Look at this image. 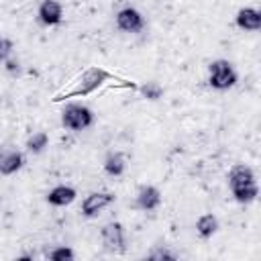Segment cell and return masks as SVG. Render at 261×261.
<instances>
[{
	"label": "cell",
	"mask_w": 261,
	"mask_h": 261,
	"mask_svg": "<svg viewBox=\"0 0 261 261\" xmlns=\"http://www.w3.org/2000/svg\"><path fill=\"white\" fill-rule=\"evenodd\" d=\"M114 80V73H110L108 69L104 67H98V65H92L88 67L86 71H82V75L73 82V86L63 92V94H57L53 98V102H65V100H71V98H84L92 92H96L104 82H110Z\"/></svg>",
	"instance_id": "obj_1"
},
{
	"label": "cell",
	"mask_w": 261,
	"mask_h": 261,
	"mask_svg": "<svg viewBox=\"0 0 261 261\" xmlns=\"http://www.w3.org/2000/svg\"><path fill=\"white\" fill-rule=\"evenodd\" d=\"M228 186H230L232 198L239 204H251L253 200H257L259 186L255 179V171L249 165H243V163L232 165V169L228 171Z\"/></svg>",
	"instance_id": "obj_2"
},
{
	"label": "cell",
	"mask_w": 261,
	"mask_h": 261,
	"mask_svg": "<svg viewBox=\"0 0 261 261\" xmlns=\"http://www.w3.org/2000/svg\"><path fill=\"white\" fill-rule=\"evenodd\" d=\"M61 124L67 130H73V133L86 130V128H90L94 124V112H92V108H88L84 104L69 102L61 110Z\"/></svg>",
	"instance_id": "obj_3"
},
{
	"label": "cell",
	"mask_w": 261,
	"mask_h": 261,
	"mask_svg": "<svg viewBox=\"0 0 261 261\" xmlns=\"http://www.w3.org/2000/svg\"><path fill=\"white\" fill-rule=\"evenodd\" d=\"M239 82V73L232 67L230 61L226 59H214L208 65V86L214 90H228L232 86H237Z\"/></svg>",
	"instance_id": "obj_4"
},
{
	"label": "cell",
	"mask_w": 261,
	"mask_h": 261,
	"mask_svg": "<svg viewBox=\"0 0 261 261\" xmlns=\"http://www.w3.org/2000/svg\"><path fill=\"white\" fill-rule=\"evenodd\" d=\"M100 239H102V245L108 253H114V255H122L126 251V237H124V226L118 222V220H110L102 226L100 230Z\"/></svg>",
	"instance_id": "obj_5"
},
{
	"label": "cell",
	"mask_w": 261,
	"mask_h": 261,
	"mask_svg": "<svg viewBox=\"0 0 261 261\" xmlns=\"http://www.w3.org/2000/svg\"><path fill=\"white\" fill-rule=\"evenodd\" d=\"M114 200H116V196H114L112 192H90V194L82 200V216L94 218V216H98L104 208H108Z\"/></svg>",
	"instance_id": "obj_6"
},
{
	"label": "cell",
	"mask_w": 261,
	"mask_h": 261,
	"mask_svg": "<svg viewBox=\"0 0 261 261\" xmlns=\"http://www.w3.org/2000/svg\"><path fill=\"white\" fill-rule=\"evenodd\" d=\"M116 27L120 31H124V33H139V31L145 29V18H143V14L137 8L126 6V8L118 10V14H116Z\"/></svg>",
	"instance_id": "obj_7"
},
{
	"label": "cell",
	"mask_w": 261,
	"mask_h": 261,
	"mask_svg": "<svg viewBox=\"0 0 261 261\" xmlns=\"http://www.w3.org/2000/svg\"><path fill=\"white\" fill-rule=\"evenodd\" d=\"M37 18L45 27H55L63 20V6L57 0H43L37 10Z\"/></svg>",
	"instance_id": "obj_8"
},
{
	"label": "cell",
	"mask_w": 261,
	"mask_h": 261,
	"mask_svg": "<svg viewBox=\"0 0 261 261\" xmlns=\"http://www.w3.org/2000/svg\"><path fill=\"white\" fill-rule=\"evenodd\" d=\"M77 198V190L71 188V186H65V184H59L55 188H51L45 196L47 204L51 206H57V208H63V206H69L71 202H75Z\"/></svg>",
	"instance_id": "obj_9"
},
{
	"label": "cell",
	"mask_w": 261,
	"mask_h": 261,
	"mask_svg": "<svg viewBox=\"0 0 261 261\" xmlns=\"http://www.w3.org/2000/svg\"><path fill=\"white\" fill-rule=\"evenodd\" d=\"M24 165V155L18 149H0V175H12Z\"/></svg>",
	"instance_id": "obj_10"
},
{
	"label": "cell",
	"mask_w": 261,
	"mask_h": 261,
	"mask_svg": "<svg viewBox=\"0 0 261 261\" xmlns=\"http://www.w3.org/2000/svg\"><path fill=\"white\" fill-rule=\"evenodd\" d=\"M135 204H137L139 210H145V212L159 208L161 206V192H159V188H155V186H141L139 192H137Z\"/></svg>",
	"instance_id": "obj_11"
},
{
	"label": "cell",
	"mask_w": 261,
	"mask_h": 261,
	"mask_svg": "<svg viewBox=\"0 0 261 261\" xmlns=\"http://www.w3.org/2000/svg\"><path fill=\"white\" fill-rule=\"evenodd\" d=\"M234 22L243 31H259L261 29V12L253 6H245L237 12Z\"/></svg>",
	"instance_id": "obj_12"
},
{
	"label": "cell",
	"mask_w": 261,
	"mask_h": 261,
	"mask_svg": "<svg viewBox=\"0 0 261 261\" xmlns=\"http://www.w3.org/2000/svg\"><path fill=\"white\" fill-rule=\"evenodd\" d=\"M102 167H104V173H108L110 177H120L126 171V159L120 151H112L104 157Z\"/></svg>",
	"instance_id": "obj_13"
},
{
	"label": "cell",
	"mask_w": 261,
	"mask_h": 261,
	"mask_svg": "<svg viewBox=\"0 0 261 261\" xmlns=\"http://www.w3.org/2000/svg\"><path fill=\"white\" fill-rule=\"evenodd\" d=\"M218 230V218L214 214H202L196 220V232L200 239H210Z\"/></svg>",
	"instance_id": "obj_14"
},
{
	"label": "cell",
	"mask_w": 261,
	"mask_h": 261,
	"mask_svg": "<svg viewBox=\"0 0 261 261\" xmlns=\"http://www.w3.org/2000/svg\"><path fill=\"white\" fill-rule=\"evenodd\" d=\"M137 90H139V94H141L145 100H151V102L161 100V98H163V92H165L163 86H161L159 82H155V80H149V82L137 86Z\"/></svg>",
	"instance_id": "obj_15"
},
{
	"label": "cell",
	"mask_w": 261,
	"mask_h": 261,
	"mask_svg": "<svg viewBox=\"0 0 261 261\" xmlns=\"http://www.w3.org/2000/svg\"><path fill=\"white\" fill-rule=\"evenodd\" d=\"M47 145H49V135L45 133V130H37V133H33L29 139H27V151L29 153H33V155H39V153H43L45 149H47Z\"/></svg>",
	"instance_id": "obj_16"
},
{
	"label": "cell",
	"mask_w": 261,
	"mask_h": 261,
	"mask_svg": "<svg viewBox=\"0 0 261 261\" xmlns=\"http://www.w3.org/2000/svg\"><path fill=\"white\" fill-rule=\"evenodd\" d=\"M49 259L51 261H73L75 259V253L71 247L67 245H61V247H55L49 251Z\"/></svg>",
	"instance_id": "obj_17"
},
{
	"label": "cell",
	"mask_w": 261,
	"mask_h": 261,
	"mask_svg": "<svg viewBox=\"0 0 261 261\" xmlns=\"http://www.w3.org/2000/svg\"><path fill=\"white\" fill-rule=\"evenodd\" d=\"M10 53H12V41L0 37V61H6Z\"/></svg>",
	"instance_id": "obj_18"
},
{
	"label": "cell",
	"mask_w": 261,
	"mask_h": 261,
	"mask_svg": "<svg viewBox=\"0 0 261 261\" xmlns=\"http://www.w3.org/2000/svg\"><path fill=\"white\" fill-rule=\"evenodd\" d=\"M149 259H153V261H161V259H175V255H173V253H169V251H165V249H155V251H151V253H149Z\"/></svg>",
	"instance_id": "obj_19"
},
{
	"label": "cell",
	"mask_w": 261,
	"mask_h": 261,
	"mask_svg": "<svg viewBox=\"0 0 261 261\" xmlns=\"http://www.w3.org/2000/svg\"><path fill=\"white\" fill-rule=\"evenodd\" d=\"M6 69H8V71H18V61L6 59Z\"/></svg>",
	"instance_id": "obj_20"
}]
</instances>
